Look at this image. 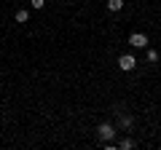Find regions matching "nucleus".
<instances>
[{
    "mask_svg": "<svg viewBox=\"0 0 161 150\" xmlns=\"http://www.w3.org/2000/svg\"><path fill=\"white\" fill-rule=\"evenodd\" d=\"M118 67L124 70V72H132V70L137 67V59H134V54H121V56H118Z\"/></svg>",
    "mask_w": 161,
    "mask_h": 150,
    "instance_id": "1",
    "label": "nucleus"
},
{
    "mask_svg": "<svg viewBox=\"0 0 161 150\" xmlns=\"http://www.w3.org/2000/svg\"><path fill=\"white\" fill-rule=\"evenodd\" d=\"M97 134H99V139H102V142H113V137H115V126H113V123H99Z\"/></svg>",
    "mask_w": 161,
    "mask_h": 150,
    "instance_id": "2",
    "label": "nucleus"
},
{
    "mask_svg": "<svg viewBox=\"0 0 161 150\" xmlns=\"http://www.w3.org/2000/svg\"><path fill=\"white\" fill-rule=\"evenodd\" d=\"M129 46H134V48H148V35H145V32H132V35H129Z\"/></svg>",
    "mask_w": 161,
    "mask_h": 150,
    "instance_id": "3",
    "label": "nucleus"
},
{
    "mask_svg": "<svg viewBox=\"0 0 161 150\" xmlns=\"http://www.w3.org/2000/svg\"><path fill=\"white\" fill-rule=\"evenodd\" d=\"M115 118H118V126H121V129H126V131L132 129V123H134V121H132V115H126V113H121L118 107H115Z\"/></svg>",
    "mask_w": 161,
    "mask_h": 150,
    "instance_id": "4",
    "label": "nucleus"
},
{
    "mask_svg": "<svg viewBox=\"0 0 161 150\" xmlns=\"http://www.w3.org/2000/svg\"><path fill=\"white\" fill-rule=\"evenodd\" d=\"M121 8H124V0H108V11H113V13H118Z\"/></svg>",
    "mask_w": 161,
    "mask_h": 150,
    "instance_id": "5",
    "label": "nucleus"
},
{
    "mask_svg": "<svg viewBox=\"0 0 161 150\" xmlns=\"http://www.w3.org/2000/svg\"><path fill=\"white\" fill-rule=\"evenodd\" d=\"M145 59H148L150 64H156L158 62V51H156V48H145Z\"/></svg>",
    "mask_w": 161,
    "mask_h": 150,
    "instance_id": "6",
    "label": "nucleus"
},
{
    "mask_svg": "<svg viewBox=\"0 0 161 150\" xmlns=\"http://www.w3.org/2000/svg\"><path fill=\"white\" fill-rule=\"evenodd\" d=\"M118 147H121V150H132V147H134V139H132V137H124V139L118 142Z\"/></svg>",
    "mask_w": 161,
    "mask_h": 150,
    "instance_id": "7",
    "label": "nucleus"
},
{
    "mask_svg": "<svg viewBox=\"0 0 161 150\" xmlns=\"http://www.w3.org/2000/svg\"><path fill=\"white\" fill-rule=\"evenodd\" d=\"M27 19H30V11L19 8V11H16V22H19V24H27Z\"/></svg>",
    "mask_w": 161,
    "mask_h": 150,
    "instance_id": "8",
    "label": "nucleus"
},
{
    "mask_svg": "<svg viewBox=\"0 0 161 150\" xmlns=\"http://www.w3.org/2000/svg\"><path fill=\"white\" fill-rule=\"evenodd\" d=\"M30 6H32V8H35V11H40V8L46 6V0H30Z\"/></svg>",
    "mask_w": 161,
    "mask_h": 150,
    "instance_id": "9",
    "label": "nucleus"
}]
</instances>
